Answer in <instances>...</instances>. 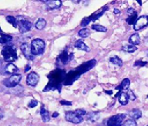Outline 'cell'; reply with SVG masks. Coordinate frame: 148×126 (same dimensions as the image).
<instances>
[{"label": "cell", "mask_w": 148, "mask_h": 126, "mask_svg": "<svg viewBox=\"0 0 148 126\" xmlns=\"http://www.w3.org/2000/svg\"><path fill=\"white\" fill-rule=\"evenodd\" d=\"M3 59L6 62H13L16 61L18 56H17V50L15 46L13 45H8L2 50L1 51Z\"/></svg>", "instance_id": "cell-1"}, {"label": "cell", "mask_w": 148, "mask_h": 126, "mask_svg": "<svg viewBox=\"0 0 148 126\" xmlns=\"http://www.w3.org/2000/svg\"><path fill=\"white\" fill-rule=\"evenodd\" d=\"M45 42L44 40H41V39H34L31 42V50H32V54L34 56L36 55H40L42 54L45 50Z\"/></svg>", "instance_id": "cell-2"}, {"label": "cell", "mask_w": 148, "mask_h": 126, "mask_svg": "<svg viewBox=\"0 0 148 126\" xmlns=\"http://www.w3.org/2000/svg\"><path fill=\"white\" fill-rule=\"evenodd\" d=\"M16 23H17V27L18 28L21 33L29 32L32 28V23L26 20L24 17H21V16L16 17Z\"/></svg>", "instance_id": "cell-3"}, {"label": "cell", "mask_w": 148, "mask_h": 126, "mask_svg": "<svg viewBox=\"0 0 148 126\" xmlns=\"http://www.w3.org/2000/svg\"><path fill=\"white\" fill-rule=\"evenodd\" d=\"M125 118H126L125 114H118L113 115L107 120L106 126H122Z\"/></svg>", "instance_id": "cell-4"}, {"label": "cell", "mask_w": 148, "mask_h": 126, "mask_svg": "<svg viewBox=\"0 0 148 126\" xmlns=\"http://www.w3.org/2000/svg\"><path fill=\"white\" fill-rule=\"evenodd\" d=\"M22 80L21 74H13L11 77L2 81V84L7 87H15L20 83Z\"/></svg>", "instance_id": "cell-5"}, {"label": "cell", "mask_w": 148, "mask_h": 126, "mask_svg": "<svg viewBox=\"0 0 148 126\" xmlns=\"http://www.w3.org/2000/svg\"><path fill=\"white\" fill-rule=\"evenodd\" d=\"M148 26V16H141L136 19L134 25V30L139 31Z\"/></svg>", "instance_id": "cell-6"}, {"label": "cell", "mask_w": 148, "mask_h": 126, "mask_svg": "<svg viewBox=\"0 0 148 126\" xmlns=\"http://www.w3.org/2000/svg\"><path fill=\"white\" fill-rule=\"evenodd\" d=\"M66 120L73 124H79L83 122V118L76 114L74 112H67L66 113Z\"/></svg>", "instance_id": "cell-7"}, {"label": "cell", "mask_w": 148, "mask_h": 126, "mask_svg": "<svg viewBox=\"0 0 148 126\" xmlns=\"http://www.w3.org/2000/svg\"><path fill=\"white\" fill-rule=\"evenodd\" d=\"M20 50L23 55H24V56L27 60L32 61L34 59L35 56L32 54L31 47H30V46L27 43H22L20 46Z\"/></svg>", "instance_id": "cell-8"}, {"label": "cell", "mask_w": 148, "mask_h": 126, "mask_svg": "<svg viewBox=\"0 0 148 126\" xmlns=\"http://www.w3.org/2000/svg\"><path fill=\"white\" fill-rule=\"evenodd\" d=\"M39 76L36 72H31L27 75L26 77V84L29 86L35 87L39 83Z\"/></svg>", "instance_id": "cell-9"}, {"label": "cell", "mask_w": 148, "mask_h": 126, "mask_svg": "<svg viewBox=\"0 0 148 126\" xmlns=\"http://www.w3.org/2000/svg\"><path fill=\"white\" fill-rule=\"evenodd\" d=\"M44 3H46L47 7L50 10H55L58 9L62 6V2L60 0H49V1H43Z\"/></svg>", "instance_id": "cell-10"}, {"label": "cell", "mask_w": 148, "mask_h": 126, "mask_svg": "<svg viewBox=\"0 0 148 126\" xmlns=\"http://www.w3.org/2000/svg\"><path fill=\"white\" fill-rule=\"evenodd\" d=\"M18 69L16 65H14L13 63H9L5 67V72L7 74H15L16 72H18Z\"/></svg>", "instance_id": "cell-11"}, {"label": "cell", "mask_w": 148, "mask_h": 126, "mask_svg": "<svg viewBox=\"0 0 148 126\" xmlns=\"http://www.w3.org/2000/svg\"><path fill=\"white\" fill-rule=\"evenodd\" d=\"M74 47L77 48L78 50H83V51L86 52H90V49L89 48L88 46L85 44V43L82 41V40H79L77 41H76V43H74Z\"/></svg>", "instance_id": "cell-12"}, {"label": "cell", "mask_w": 148, "mask_h": 126, "mask_svg": "<svg viewBox=\"0 0 148 126\" xmlns=\"http://www.w3.org/2000/svg\"><path fill=\"white\" fill-rule=\"evenodd\" d=\"M129 43L133 46H136V45L140 44V37L139 36L138 33H134L132 34L129 38Z\"/></svg>", "instance_id": "cell-13"}, {"label": "cell", "mask_w": 148, "mask_h": 126, "mask_svg": "<svg viewBox=\"0 0 148 126\" xmlns=\"http://www.w3.org/2000/svg\"><path fill=\"white\" fill-rule=\"evenodd\" d=\"M129 116L131 118V119L136 120V119L140 118L141 116H142V112H141L140 110L134 108L129 112Z\"/></svg>", "instance_id": "cell-14"}, {"label": "cell", "mask_w": 148, "mask_h": 126, "mask_svg": "<svg viewBox=\"0 0 148 126\" xmlns=\"http://www.w3.org/2000/svg\"><path fill=\"white\" fill-rule=\"evenodd\" d=\"M86 115V119L91 122H96L99 119V112H90V113H87Z\"/></svg>", "instance_id": "cell-15"}, {"label": "cell", "mask_w": 148, "mask_h": 126, "mask_svg": "<svg viewBox=\"0 0 148 126\" xmlns=\"http://www.w3.org/2000/svg\"><path fill=\"white\" fill-rule=\"evenodd\" d=\"M40 114H41L42 120L44 121V122H48L50 120V115H49V113L47 110H46V108L42 106L40 109Z\"/></svg>", "instance_id": "cell-16"}, {"label": "cell", "mask_w": 148, "mask_h": 126, "mask_svg": "<svg viewBox=\"0 0 148 126\" xmlns=\"http://www.w3.org/2000/svg\"><path fill=\"white\" fill-rule=\"evenodd\" d=\"M119 102L122 105H127L129 101V97L127 95V93L124 92H120V95H119Z\"/></svg>", "instance_id": "cell-17"}, {"label": "cell", "mask_w": 148, "mask_h": 126, "mask_svg": "<svg viewBox=\"0 0 148 126\" xmlns=\"http://www.w3.org/2000/svg\"><path fill=\"white\" fill-rule=\"evenodd\" d=\"M12 40V37L11 36L7 35V34H4V33H0V43H8L11 42Z\"/></svg>", "instance_id": "cell-18"}, {"label": "cell", "mask_w": 148, "mask_h": 126, "mask_svg": "<svg viewBox=\"0 0 148 126\" xmlns=\"http://www.w3.org/2000/svg\"><path fill=\"white\" fill-rule=\"evenodd\" d=\"M36 28L38 30H42L45 28V26H46V21L42 18H39L38 20L36 23Z\"/></svg>", "instance_id": "cell-19"}, {"label": "cell", "mask_w": 148, "mask_h": 126, "mask_svg": "<svg viewBox=\"0 0 148 126\" xmlns=\"http://www.w3.org/2000/svg\"><path fill=\"white\" fill-rule=\"evenodd\" d=\"M130 85V81L128 78H125L121 82L120 87H116V89H121V90H128Z\"/></svg>", "instance_id": "cell-20"}, {"label": "cell", "mask_w": 148, "mask_h": 126, "mask_svg": "<svg viewBox=\"0 0 148 126\" xmlns=\"http://www.w3.org/2000/svg\"><path fill=\"white\" fill-rule=\"evenodd\" d=\"M110 62L113 63V64H114V65L117 66V67H122L123 66L122 60L120 58H119V57L116 56H113V57H111V58L110 59Z\"/></svg>", "instance_id": "cell-21"}, {"label": "cell", "mask_w": 148, "mask_h": 126, "mask_svg": "<svg viewBox=\"0 0 148 126\" xmlns=\"http://www.w3.org/2000/svg\"><path fill=\"white\" fill-rule=\"evenodd\" d=\"M122 50L123 51L127 52V53H134L137 50L135 46H133L131 44H128V45H124L123 47H122Z\"/></svg>", "instance_id": "cell-22"}, {"label": "cell", "mask_w": 148, "mask_h": 126, "mask_svg": "<svg viewBox=\"0 0 148 126\" xmlns=\"http://www.w3.org/2000/svg\"><path fill=\"white\" fill-rule=\"evenodd\" d=\"M78 34L81 38H87L90 36V32L88 29H82L79 31Z\"/></svg>", "instance_id": "cell-23"}, {"label": "cell", "mask_w": 148, "mask_h": 126, "mask_svg": "<svg viewBox=\"0 0 148 126\" xmlns=\"http://www.w3.org/2000/svg\"><path fill=\"white\" fill-rule=\"evenodd\" d=\"M91 28L93 30L97 31V32H106L107 31V29L105 26H103L101 25H98V24H93L91 26Z\"/></svg>", "instance_id": "cell-24"}, {"label": "cell", "mask_w": 148, "mask_h": 126, "mask_svg": "<svg viewBox=\"0 0 148 126\" xmlns=\"http://www.w3.org/2000/svg\"><path fill=\"white\" fill-rule=\"evenodd\" d=\"M5 19H6V21L8 22V23H9L10 24H12V25L14 27H15V28H16V27H17L16 18H15V17H12V16H7Z\"/></svg>", "instance_id": "cell-25"}, {"label": "cell", "mask_w": 148, "mask_h": 126, "mask_svg": "<svg viewBox=\"0 0 148 126\" xmlns=\"http://www.w3.org/2000/svg\"><path fill=\"white\" fill-rule=\"evenodd\" d=\"M136 17H137V13H136V12L135 13V14L129 16V17L127 19V23L129 24V25L135 23V22L136 21Z\"/></svg>", "instance_id": "cell-26"}, {"label": "cell", "mask_w": 148, "mask_h": 126, "mask_svg": "<svg viewBox=\"0 0 148 126\" xmlns=\"http://www.w3.org/2000/svg\"><path fill=\"white\" fill-rule=\"evenodd\" d=\"M122 126H137V124L134 119H128L123 124Z\"/></svg>", "instance_id": "cell-27"}, {"label": "cell", "mask_w": 148, "mask_h": 126, "mask_svg": "<svg viewBox=\"0 0 148 126\" xmlns=\"http://www.w3.org/2000/svg\"><path fill=\"white\" fill-rule=\"evenodd\" d=\"M74 112H75L76 114H78V115H79V116L82 117H83V115H86V114H87L86 112L84 109H76L74 111Z\"/></svg>", "instance_id": "cell-28"}, {"label": "cell", "mask_w": 148, "mask_h": 126, "mask_svg": "<svg viewBox=\"0 0 148 126\" xmlns=\"http://www.w3.org/2000/svg\"><path fill=\"white\" fill-rule=\"evenodd\" d=\"M147 62H143V61H137L136 63H134V66L135 67H144L147 64Z\"/></svg>", "instance_id": "cell-29"}, {"label": "cell", "mask_w": 148, "mask_h": 126, "mask_svg": "<svg viewBox=\"0 0 148 126\" xmlns=\"http://www.w3.org/2000/svg\"><path fill=\"white\" fill-rule=\"evenodd\" d=\"M127 95H128V97H129L130 100L135 101V99H136V96H135V94H134V92H133L132 91H128V93H127Z\"/></svg>", "instance_id": "cell-30"}, {"label": "cell", "mask_w": 148, "mask_h": 126, "mask_svg": "<svg viewBox=\"0 0 148 126\" xmlns=\"http://www.w3.org/2000/svg\"><path fill=\"white\" fill-rule=\"evenodd\" d=\"M37 105H38V101H37L36 100H32L29 103L28 106H29V107L32 108V107H35L36 106H37Z\"/></svg>", "instance_id": "cell-31"}, {"label": "cell", "mask_w": 148, "mask_h": 126, "mask_svg": "<svg viewBox=\"0 0 148 126\" xmlns=\"http://www.w3.org/2000/svg\"><path fill=\"white\" fill-rule=\"evenodd\" d=\"M136 11H135V10L134 9H133V8H130V9H128V10H127V14L129 15V16H131V15H134L136 13Z\"/></svg>", "instance_id": "cell-32"}, {"label": "cell", "mask_w": 148, "mask_h": 126, "mask_svg": "<svg viewBox=\"0 0 148 126\" xmlns=\"http://www.w3.org/2000/svg\"><path fill=\"white\" fill-rule=\"evenodd\" d=\"M89 22H90V19H88V18H86V19H84L83 20V22H82V24H81V26H86V25H88V23H89Z\"/></svg>", "instance_id": "cell-33"}, {"label": "cell", "mask_w": 148, "mask_h": 126, "mask_svg": "<svg viewBox=\"0 0 148 126\" xmlns=\"http://www.w3.org/2000/svg\"><path fill=\"white\" fill-rule=\"evenodd\" d=\"M60 104L62 105H69V106H71L72 105V102L66 101H60Z\"/></svg>", "instance_id": "cell-34"}, {"label": "cell", "mask_w": 148, "mask_h": 126, "mask_svg": "<svg viewBox=\"0 0 148 126\" xmlns=\"http://www.w3.org/2000/svg\"><path fill=\"white\" fill-rule=\"evenodd\" d=\"M4 117V112L1 108H0V119H2Z\"/></svg>", "instance_id": "cell-35"}, {"label": "cell", "mask_w": 148, "mask_h": 126, "mask_svg": "<svg viewBox=\"0 0 148 126\" xmlns=\"http://www.w3.org/2000/svg\"><path fill=\"white\" fill-rule=\"evenodd\" d=\"M52 116H53V118H56L57 116H59V113H58V112H54Z\"/></svg>", "instance_id": "cell-36"}, {"label": "cell", "mask_w": 148, "mask_h": 126, "mask_svg": "<svg viewBox=\"0 0 148 126\" xmlns=\"http://www.w3.org/2000/svg\"><path fill=\"white\" fill-rule=\"evenodd\" d=\"M29 69H30L29 65H27V66H26V68H25V72H27L28 70H29Z\"/></svg>", "instance_id": "cell-37"}, {"label": "cell", "mask_w": 148, "mask_h": 126, "mask_svg": "<svg viewBox=\"0 0 148 126\" xmlns=\"http://www.w3.org/2000/svg\"><path fill=\"white\" fill-rule=\"evenodd\" d=\"M114 13H115V14H119V13H120V11L118 10H116V9H115V10H114Z\"/></svg>", "instance_id": "cell-38"}, {"label": "cell", "mask_w": 148, "mask_h": 126, "mask_svg": "<svg viewBox=\"0 0 148 126\" xmlns=\"http://www.w3.org/2000/svg\"><path fill=\"white\" fill-rule=\"evenodd\" d=\"M145 40L147 41V42H148V34L147 36H146V37H145Z\"/></svg>", "instance_id": "cell-39"}, {"label": "cell", "mask_w": 148, "mask_h": 126, "mask_svg": "<svg viewBox=\"0 0 148 126\" xmlns=\"http://www.w3.org/2000/svg\"><path fill=\"white\" fill-rule=\"evenodd\" d=\"M137 3H140V5H141V4H142V2H141V1H137Z\"/></svg>", "instance_id": "cell-40"}, {"label": "cell", "mask_w": 148, "mask_h": 126, "mask_svg": "<svg viewBox=\"0 0 148 126\" xmlns=\"http://www.w3.org/2000/svg\"><path fill=\"white\" fill-rule=\"evenodd\" d=\"M1 64H2V62H1V61H0V66H1Z\"/></svg>", "instance_id": "cell-41"}, {"label": "cell", "mask_w": 148, "mask_h": 126, "mask_svg": "<svg viewBox=\"0 0 148 126\" xmlns=\"http://www.w3.org/2000/svg\"><path fill=\"white\" fill-rule=\"evenodd\" d=\"M2 33V30H1V28H0V33Z\"/></svg>", "instance_id": "cell-42"}, {"label": "cell", "mask_w": 148, "mask_h": 126, "mask_svg": "<svg viewBox=\"0 0 148 126\" xmlns=\"http://www.w3.org/2000/svg\"><path fill=\"white\" fill-rule=\"evenodd\" d=\"M147 56H148V51H147Z\"/></svg>", "instance_id": "cell-43"}, {"label": "cell", "mask_w": 148, "mask_h": 126, "mask_svg": "<svg viewBox=\"0 0 148 126\" xmlns=\"http://www.w3.org/2000/svg\"><path fill=\"white\" fill-rule=\"evenodd\" d=\"M147 98H148V96H147Z\"/></svg>", "instance_id": "cell-44"}, {"label": "cell", "mask_w": 148, "mask_h": 126, "mask_svg": "<svg viewBox=\"0 0 148 126\" xmlns=\"http://www.w3.org/2000/svg\"><path fill=\"white\" fill-rule=\"evenodd\" d=\"M147 126H148V125H147Z\"/></svg>", "instance_id": "cell-45"}]
</instances>
